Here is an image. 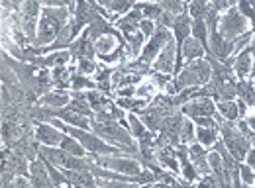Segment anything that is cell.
Instances as JSON below:
<instances>
[{"mask_svg": "<svg viewBox=\"0 0 255 188\" xmlns=\"http://www.w3.org/2000/svg\"><path fill=\"white\" fill-rule=\"evenodd\" d=\"M246 124L250 125L252 131H255V116H248V118H246Z\"/></svg>", "mask_w": 255, "mask_h": 188, "instance_id": "33", "label": "cell"}, {"mask_svg": "<svg viewBox=\"0 0 255 188\" xmlns=\"http://www.w3.org/2000/svg\"><path fill=\"white\" fill-rule=\"evenodd\" d=\"M181 112L189 118V120H196V118H214L218 114L216 110V102L212 98H196L187 104L181 106Z\"/></svg>", "mask_w": 255, "mask_h": 188, "instance_id": "9", "label": "cell"}, {"mask_svg": "<svg viewBox=\"0 0 255 188\" xmlns=\"http://www.w3.org/2000/svg\"><path fill=\"white\" fill-rule=\"evenodd\" d=\"M73 188H85V187H73Z\"/></svg>", "mask_w": 255, "mask_h": 188, "instance_id": "35", "label": "cell"}, {"mask_svg": "<svg viewBox=\"0 0 255 188\" xmlns=\"http://www.w3.org/2000/svg\"><path fill=\"white\" fill-rule=\"evenodd\" d=\"M244 163H246L250 169H254L255 171V147L250 149V153H248V157H246V161H244Z\"/></svg>", "mask_w": 255, "mask_h": 188, "instance_id": "32", "label": "cell"}, {"mask_svg": "<svg viewBox=\"0 0 255 188\" xmlns=\"http://www.w3.org/2000/svg\"><path fill=\"white\" fill-rule=\"evenodd\" d=\"M98 67H100V63H96V59H81V61H77V73L85 75V77H95Z\"/></svg>", "mask_w": 255, "mask_h": 188, "instance_id": "26", "label": "cell"}, {"mask_svg": "<svg viewBox=\"0 0 255 188\" xmlns=\"http://www.w3.org/2000/svg\"><path fill=\"white\" fill-rule=\"evenodd\" d=\"M196 141L210 151L220 141V131L218 129H208V127H198L196 125Z\"/></svg>", "mask_w": 255, "mask_h": 188, "instance_id": "20", "label": "cell"}, {"mask_svg": "<svg viewBox=\"0 0 255 188\" xmlns=\"http://www.w3.org/2000/svg\"><path fill=\"white\" fill-rule=\"evenodd\" d=\"M210 10H212V2H189L191 20H206Z\"/></svg>", "mask_w": 255, "mask_h": 188, "instance_id": "22", "label": "cell"}, {"mask_svg": "<svg viewBox=\"0 0 255 188\" xmlns=\"http://www.w3.org/2000/svg\"><path fill=\"white\" fill-rule=\"evenodd\" d=\"M133 8L139 10L145 20H151L155 24H157V20L163 14V8H161L159 2H133Z\"/></svg>", "mask_w": 255, "mask_h": 188, "instance_id": "19", "label": "cell"}, {"mask_svg": "<svg viewBox=\"0 0 255 188\" xmlns=\"http://www.w3.org/2000/svg\"><path fill=\"white\" fill-rule=\"evenodd\" d=\"M171 37H173L171 30H167V28H163V26H157L155 33L145 41V45H143V49H141V55L131 63L151 67V63H155V59L159 57V53L163 51V47L167 45V41H169Z\"/></svg>", "mask_w": 255, "mask_h": 188, "instance_id": "6", "label": "cell"}, {"mask_svg": "<svg viewBox=\"0 0 255 188\" xmlns=\"http://www.w3.org/2000/svg\"><path fill=\"white\" fill-rule=\"evenodd\" d=\"M59 149H63V151H67V153H71V155H75V157H89V153L85 151V147H83L75 137H71V135H67V133H65V139Z\"/></svg>", "mask_w": 255, "mask_h": 188, "instance_id": "24", "label": "cell"}, {"mask_svg": "<svg viewBox=\"0 0 255 188\" xmlns=\"http://www.w3.org/2000/svg\"><path fill=\"white\" fill-rule=\"evenodd\" d=\"M250 31H252V24L240 12L238 4L220 14V18H218V33L222 35L228 43H236L240 37H244Z\"/></svg>", "mask_w": 255, "mask_h": 188, "instance_id": "4", "label": "cell"}, {"mask_svg": "<svg viewBox=\"0 0 255 188\" xmlns=\"http://www.w3.org/2000/svg\"><path fill=\"white\" fill-rule=\"evenodd\" d=\"M91 159L95 161L98 167L108 169V171H114V173H120V175H126V177H137L143 171V167L139 165V161L131 155H126V157L102 155V157H91Z\"/></svg>", "mask_w": 255, "mask_h": 188, "instance_id": "5", "label": "cell"}, {"mask_svg": "<svg viewBox=\"0 0 255 188\" xmlns=\"http://www.w3.org/2000/svg\"><path fill=\"white\" fill-rule=\"evenodd\" d=\"M141 20H143L141 12L133 8L131 12H128L126 16H122V18H118V20L114 22V28L120 31L122 35H128V33H133V31L139 30V24H141Z\"/></svg>", "mask_w": 255, "mask_h": 188, "instance_id": "15", "label": "cell"}, {"mask_svg": "<svg viewBox=\"0 0 255 188\" xmlns=\"http://www.w3.org/2000/svg\"><path fill=\"white\" fill-rule=\"evenodd\" d=\"M252 67H254V53H252V47L248 45L240 55L234 57V65H232L234 77L238 81H248L252 75Z\"/></svg>", "mask_w": 255, "mask_h": 188, "instance_id": "11", "label": "cell"}, {"mask_svg": "<svg viewBox=\"0 0 255 188\" xmlns=\"http://www.w3.org/2000/svg\"><path fill=\"white\" fill-rule=\"evenodd\" d=\"M212 79V67L206 59L200 61L185 63V67L181 69V73L167 85L165 94L169 96H177L183 93L185 89H192V87H206Z\"/></svg>", "mask_w": 255, "mask_h": 188, "instance_id": "2", "label": "cell"}, {"mask_svg": "<svg viewBox=\"0 0 255 188\" xmlns=\"http://www.w3.org/2000/svg\"><path fill=\"white\" fill-rule=\"evenodd\" d=\"M71 12H69V2L67 6H41V18H39V26H37V37L33 47L43 49L49 47L57 41V37L61 35L65 26L71 22Z\"/></svg>", "mask_w": 255, "mask_h": 188, "instance_id": "1", "label": "cell"}, {"mask_svg": "<svg viewBox=\"0 0 255 188\" xmlns=\"http://www.w3.org/2000/svg\"><path fill=\"white\" fill-rule=\"evenodd\" d=\"M242 188H255V185H252V187H246V185H244Z\"/></svg>", "mask_w": 255, "mask_h": 188, "instance_id": "34", "label": "cell"}, {"mask_svg": "<svg viewBox=\"0 0 255 188\" xmlns=\"http://www.w3.org/2000/svg\"><path fill=\"white\" fill-rule=\"evenodd\" d=\"M240 179H242V187H252L255 185V171L250 169L246 163H240Z\"/></svg>", "mask_w": 255, "mask_h": 188, "instance_id": "27", "label": "cell"}, {"mask_svg": "<svg viewBox=\"0 0 255 188\" xmlns=\"http://www.w3.org/2000/svg\"><path fill=\"white\" fill-rule=\"evenodd\" d=\"M71 91H59V89H53L47 94H43L35 106H45V108H65L69 106L71 102Z\"/></svg>", "mask_w": 255, "mask_h": 188, "instance_id": "14", "label": "cell"}, {"mask_svg": "<svg viewBox=\"0 0 255 188\" xmlns=\"http://www.w3.org/2000/svg\"><path fill=\"white\" fill-rule=\"evenodd\" d=\"M194 125H198V127H208V129H218V122L214 120V118H196V120H192Z\"/></svg>", "mask_w": 255, "mask_h": 188, "instance_id": "30", "label": "cell"}, {"mask_svg": "<svg viewBox=\"0 0 255 188\" xmlns=\"http://www.w3.org/2000/svg\"><path fill=\"white\" fill-rule=\"evenodd\" d=\"M163 12L167 14H173V16H181V14H187L189 12V2H177V0H163L159 2Z\"/></svg>", "mask_w": 255, "mask_h": 188, "instance_id": "25", "label": "cell"}, {"mask_svg": "<svg viewBox=\"0 0 255 188\" xmlns=\"http://www.w3.org/2000/svg\"><path fill=\"white\" fill-rule=\"evenodd\" d=\"M91 91H98V85L93 77H85L75 73L71 79V93H91Z\"/></svg>", "mask_w": 255, "mask_h": 188, "instance_id": "18", "label": "cell"}, {"mask_svg": "<svg viewBox=\"0 0 255 188\" xmlns=\"http://www.w3.org/2000/svg\"><path fill=\"white\" fill-rule=\"evenodd\" d=\"M192 143H196V125L192 120H185V124H183V129H181V137H179V145H192Z\"/></svg>", "mask_w": 255, "mask_h": 188, "instance_id": "23", "label": "cell"}, {"mask_svg": "<svg viewBox=\"0 0 255 188\" xmlns=\"http://www.w3.org/2000/svg\"><path fill=\"white\" fill-rule=\"evenodd\" d=\"M216 110H218V114L222 116L224 120H228V122H238L240 120V106H238L236 100L216 102Z\"/></svg>", "mask_w": 255, "mask_h": 188, "instance_id": "21", "label": "cell"}, {"mask_svg": "<svg viewBox=\"0 0 255 188\" xmlns=\"http://www.w3.org/2000/svg\"><path fill=\"white\" fill-rule=\"evenodd\" d=\"M14 188H33V185L28 177H16L14 179Z\"/></svg>", "mask_w": 255, "mask_h": 188, "instance_id": "31", "label": "cell"}, {"mask_svg": "<svg viewBox=\"0 0 255 188\" xmlns=\"http://www.w3.org/2000/svg\"><path fill=\"white\" fill-rule=\"evenodd\" d=\"M208 149L202 147L198 141L189 145V157H191V163L194 165V169L198 171L200 177H206V175H212L210 171V165H208Z\"/></svg>", "mask_w": 255, "mask_h": 188, "instance_id": "12", "label": "cell"}, {"mask_svg": "<svg viewBox=\"0 0 255 188\" xmlns=\"http://www.w3.org/2000/svg\"><path fill=\"white\" fill-rule=\"evenodd\" d=\"M91 131L96 133L98 137H102L106 143L128 151L131 157H137V153H139L137 151V141L131 135L129 127L120 124V122H106V120L91 118Z\"/></svg>", "mask_w": 255, "mask_h": 188, "instance_id": "3", "label": "cell"}, {"mask_svg": "<svg viewBox=\"0 0 255 188\" xmlns=\"http://www.w3.org/2000/svg\"><path fill=\"white\" fill-rule=\"evenodd\" d=\"M155 30H157V24L155 22H151V20H141V24H139V31L143 33V37L145 39H149L153 33H155Z\"/></svg>", "mask_w": 255, "mask_h": 188, "instance_id": "29", "label": "cell"}, {"mask_svg": "<svg viewBox=\"0 0 255 188\" xmlns=\"http://www.w3.org/2000/svg\"><path fill=\"white\" fill-rule=\"evenodd\" d=\"M69 53H71V57L77 59V61H81V59H95L96 57L95 43L89 41L85 35H79V37L71 43Z\"/></svg>", "mask_w": 255, "mask_h": 188, "instance_id": "13", "label": "cell"}, {"mask_svg": "<svg viewBox=\"0 0 255 188\" xmlns=\"http://www.w3.org/2000/svg\"><path fill=\"white\" fill-rule=\"evenodd\" d=\"M177 57H179V49H177V41L175 37H171L167 41V45L163 47L159 57L151 65V73H161V75H171L175 79V69H177Z\"/></svg>", "mask_w": 255, "mask_h": 188, "instance_id": "8", "label": "cell"}, {"mask_svg": "<svg viewBox=\"0 0 255 188\" xmlns=\"http://www.w3.org/2000/svg\"><path fill=\"white\" fill-rule=\"evenodd\" d=\"M181 57L183 63H192V61H200V59H206V49L202 47V43L194 37H189L181 49Z\"/></svg>", "mask_w": 255, "mask_h": 188, "instance_id": "16", "label": "cell"}, {"mask_svg": "<svg viewBox=\"0 0 255 188\" xmlns=\"http://www.w3.org/2000/svg\"><path fill=\"white\" fill-rule=\"evenodd\" d=\"M67 108H69V110H73V112H77V114H81V116L95 118V112H93V108H91V104H89L87 94L85 93H73L71 94V102H69V106H67Z\"/></svg>", "mask_w": 255, "mask_h": 188, "instance_id": "17", "label": "cell"}, {"mask_svg": "<svg viewBox=\"0 0 255 188\" xmlns=\"http://www.w3.org/2000/svg\"><path fill=\"white\" fill-rule=\"evenodd\" d=\"M33 139L45 147H61L65 139V131H61L59 127L51 124H35Z\"/></svg>", "mask_w": 255, "mask_h": 188, "instance_id": "10", "label": "cell"}, {"mask_svg": "<svg viewBox=\"0 0 255 188\" xmlns=\"http://www.w3.org/2000/svg\"><path fill=\"white\" fill-rule=\"evenodd\" d=\"M98 188H139L135 183H120V181H106V179H96Z\"/></svg>", "mask_w": 255, "mask_h": 188, "instance_id": "28", "label": "cell"}, {"mask_svg": "<svg viewBox=\"0 0 255 188\" xmlns=\"http://www.w3.org/2000/svg\"><path fill=\"white\" fill-rule=\"evenodd\" d=\"M18 14H20V22H22V30L24 35L33 47L35 37H37V26H39V18H41V4L39 2H24L18 6Z\"/></svg>", "mask_w": 255, "mask_h": 188, "instance_id": "7", "label": "cell"}]
</instances>
